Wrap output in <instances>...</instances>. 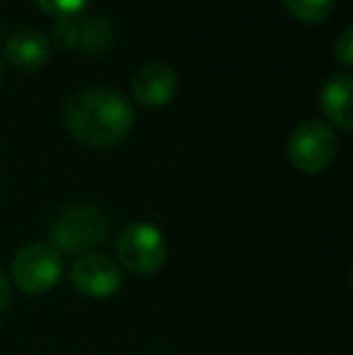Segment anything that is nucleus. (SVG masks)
<instances>
[{
    "label": "nucleus",
    "mask_w": 353,
    "mask_h": 355,
    "mask_svg": "<svg viewBox=\"0 0 353 355\" xmlns=\"http://www.w3.org/2000/svg\"><path fill=\"white\" fill-rule=\"evenodd\" d=\"M114 42V27L104 17H85L80 24V39H78V46L83 49L89 56H102L109 51Z\"/></svg>",
    "instance_id": "nucleus-10"
},
{
    "label": "nucleus",
    "mask_w": 353,
    "mask_h": 355,
    "mask_svg": "<svg viewBox=\"0 0 353 355\" xmlns=\"http://www.w3.org/2000/svg\"><path fill=\"white\" fill-rule=\"evenodd\" d=\"M320 104L325 116L334 123L339 131L353 128V78L351 73H334L325 83L320 94Z\"/></svg>",
    "instance_id": "nucleus-8"
},
{
    "label": "nucleus",
    "mask_w": 353,
    "mask_h": 355,
    "mask_svg": "<svg viewBox=\"0 0 353 355\" xmlns=\"http://www.w3.org/2000/svg\"><path fill=\"white\" fill-rule=\"evenodd\" d=\"M63 119L73 138L87 148H112L133 128L131 102L109 87L73 92L63 104Z\"/></svg>",
    "instance_id": "nucleus-1"
},
{
    "label": "nucleus",
    "mask_w": 353,
    "mask_h": 355,
    "mask_svg": "<svg viewBox=\"0 0 353 355\" xmlns=\"http://www.w3.org/2000/svg\"><path fill=\"white\" fill-rule=\"evenodd\" d=\"M71 281L78 293L92 300H107L119 293L123 278L117 261L104 254H83L71 271Z\"/></svg>",
    "instance_id": "nucleus-6"
},
{
    "label": "nucleus",
    "mask_w": 353,
    "mask_h": 355,
    "mask_svg": "<svg viewBox=\"0 0 353 355\" xmlns=\"http://www.w3.org/2000/svg\"><path fill=\"white\" fill-rule=\"evenodd\" d=\"M336 136L325 121H302L288 138V159L302 174H320L334 162Z\"/></svg>",
    "instance_id": "nucleus-4"
},
{
    "label": "nucleus",
    "mask_w": 353,
    "mask_h": 355,
    "mask_svg": "<svg viewBox=\"0 0 353 355\" xmlns=\"http://www.w3.org/2000/svg\"><path fill=\"white\" fill-rule=\"evenodd\" d=\"M0 191H3V184H0Z\"/></svg>",
    "instance_id": "nucleus-16"
},
{
    "label": "nucleus",
    "mask_w": 353,
    "mask_h": 355,
    "mask_svg": "<svg viewBox=\"0 0 353 355\" xmlns=\"http://www.w3.org/2000/svg\"><path fill=\"white\" fill-rule=\"evenodd\" d=\"M10 300H12V290H10V281L3 271H0V314L8 309Z\"/></svg>",
    "instance_id": "nucleus-15"
},
{
    "label": "nucleus",
    "mask_w": 353,
    "mask_h": 355,
    "mask_svg": "<svg viewBox=\"0 0 353 355\" xmlns=\"http://www.w3.org/2000/svg\"><path fill=\"white\" fill-rule=\"evenodd\" d=\"M46 15H53L58 19H73L87 8L89 0H34Z\"/></svg>",
    "instance_id": "nucleus-12"
},
{
    "label": "nucleus",
    "mask_w": 353,
    "mask_h": 355,
    "mask_svg": "<svg viewBox=\"0 0 353 355\" xmlns=\"http://www.w3.org/2000/svg\"><path fill=\"white\" fill-rule=\"evenodd\" d=\"M109 220L92 203H73L51 223L49 237L58 254H87L107 237Z\"/></svg>",
    "instance_id": "nucleus-2"
},
{
    "label": "nucleus",
    "mask_w": 353,
    "mask_h": 355,
    "mask_svg": "<svg viewBox=\"0 0 353 355\" xmlns=\"http://www.w3.org/2000/svg\"><path fill=\"white\" fill-rule=\"evenodd\" d=\"M179 78L167 63H146L131 80V92L143 107H165L177 94Z\"/></svg>",
    "instance_id": "nucleus-7"
},
{
    "label": "nucleus",
    "mask_w": 353,
    "mask_h": 355,
    "mask_svg": "<svg viewBox=\"0 0 353 355\" xmlns=\"http://www.w3.org/2000/svg\"><path fill=\"white\" fill-rule=\"evenodd\" d=\"M334 58L344 68L353 66V27H346L334 44Z\"/></svg>",
    "instance_id": "nucleus-14"
},
{
    "label": "nucleus",
    "mask_w": 353,
    "mask_h": 355,
    "mask_svg": "<svg viewBox=\"0 0 353 355\" xmlns=\"http://www.w3.org/2000/svg\"><path fill=\"white\" fill-rule=\"evenodd\" d=\"M167 257L162 232L150 223H131L117 237V259L126 271L136 276H150L160 271Z\"/></svg>",
    "instance_id": "nucleus-3"
},
{
    "label": "nucleus",
    "mask_w": 353,
    "mask_h": 355,
    "mask_svg": "<svg viewBox=\"0 0 353 355\" xmlns=\"http://www.w3.org/2000/svg\"><path fill=\"white\" fill-rule=\"evenodd\" d=\"M288 12L307 24L325 22L336 8V0H283Z\"/></svg>",
    "instance_id": "nucleus-11"
},
{
    "label": "nucleus",
    "mask_w": 353,
    "mask_h": 355,
    "mask_svg": "<svg viewBox=\"0 0 353 355\" xmlns=\"http://www.w3.org/2000/svg\"><path fill=\"white\" fill-rule=\"evenodd\" d=\"M51 56V44L37 29H19L5 42V58L17 71H37Z\"/></svg>",
    "instance_id": "nucleus-9"
},
{
    "label": "nucleus",
    "mask_w": 353,
    "mask_h": 355,
    "mask_svg": "<svg viewBox=\"0 0 353 355\" xmlns=\"http://www.w3.org/2000/svg\"><path fill=\"white\" fill-rule=\"evenodd\" d=\"M63 259L51 244L34 242L22 247L12 259V281L27 295H46L58 283Z\"/></svg>",
    "instance_id": "nucleus-5"
},
{
    "label": "nucleus",
    "mask_w": 353,
    "mask_h": 355,
    "mask_svg": "<svg viewBox=\"0 0 353 355\" xmlns=\"http://www.w3.org/2000/svg\"><path fill=\"white\" fill-rule=\"evenodd\" d=\"M51 37L58 49L71 51V49L78 46V39H80V22H76V19H58L53 24Z\"/></svg>",
    "instance_id": "nucleus-13"
}]
</instances>
